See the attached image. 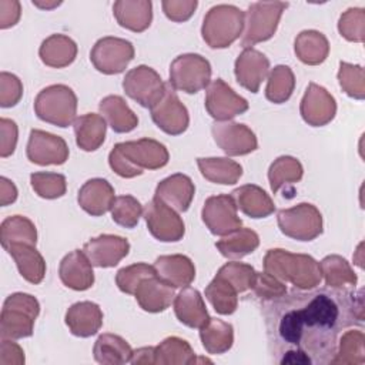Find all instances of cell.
<instances>
[{
    "label": "cell",
    "mask_w": 365,
    "mask_h": 365,
    "mask_svg": "<svg viewBox=\"0 0 365 365\" xmlns=\"http://www.w3.org/2000/svg\"><path fill=\"white\" fill-rule=\"evenodd\" d=\"M21 7L17 0H0V29H9L20 20Z\"/></svg>",
    "instance_id": "cell-57"
},
{
    "label": "cell",
    "mask_w": 365,
    "mask_h": 365,
    "mask_svg": "<svg viewBox=\"0 0 365 365\" xmlns=\"http://www.w3.org/2000/svg\"><path fill=\"white\" fill-rule=\"evenodd\" d=\"M131 364H154V346H144L133 351Z\"/></svg>",
    "instance_id": "cell-59"
},
{
    "label": "cell",
    "mask_w": 365,
    "mask_h": 365,
    "mask_svg": "<svg viewBox=\"0 0 365 365\" xmlns=\"http://www.w3.org/2000/svg\"><path fill=\"white\" fill-rule=\"evenodd\" d=\"M248 101L222 78L211 81L205 93V110L215 121H228L248 110Z\"/></svg>",
    "instance_id": "cell-15"
},
{
    "label": "cell",
    "mask_w": 365,
    "mask_h": 365,
    "mask_svg": "<svg viewBox=\"0 0 365 365\" xmlns=\"http://www.w3.org/2000/svg\"><path fill=\"white\" fill-rule=\"evenodd\" d=\"M117 23L134 33L147 30L153 20V4L150 0H118L113 4Z\"/></svg>",
    "instance_id": "cell-28"
},
{
    "label": "cell",
    "mask_w": 365,
    "mask_h": 365,
    "mask_svg": "<svg viewBox=\"0 0 365 365\" xmlns=\"http://www.w3.org/2000/svg\"><path fill=\"white\" fill-rule=\"evenodd\" d=\"M304 175V167L298 158L291 155H281L269 165L268 180L274 194L279 191L285 184L298 182Z\"/></svg>",
    "instance_id": "cell-43"
},
{
    "label": "cell",
    "mask_w": 365,
    "mask_h": 365,
    "mask_svg": "<svg viewBox=\"0 0 365 365\" xmlns=\"http://www.w3.org/2000/svg\"><path fill=\"white\" fill-rule=\"evenodd\" d=\"M322 278L325 285L335 289H351L355 288L358 278L349 262L336 254L327 255L319 262Z\"/></svg>",
    "instance_id": "cell-37"
},
{
    "label": "cell",
    "mask_w": 365,
    "mask_h": 365,
    "mask_svg": "<svg viewBox=\"0 0 365 365\" xmlns=\"http://www.w3.org/2000/svg\"><path fill=\"white\" fill-rule=\"evenodd\" d=\"M195 185L192 180L181 173L161 180L155 188L154 197L174 208L177 212H185L194 198Z\"/></svg>",
    "instance_id": "cell-22"
},
{
    "label": "cell",
    "mask_w": 365,
    "mask_h": 365,
    "mask_svg": "<svg viewBox=\"0 0 365 365\" xmlns=\"http://www.w3.org/2000/svg\"><path fill=\"white\" fill-rule=\"evenodd\" d=\"M259 245L258 234L251 228H238L215 242L217 250L222 257L231 259H240L254 252Z\"/></svg>",
    "instance_id": "cell-38"
},
{
    "label": "cell",
    "mask_w": 365,
    "mask_h": 365,
    "mask_svg": "<svg viewBox=\"0 0 365 365\" xmlns=\"http://www.w3.org/2000/svg\"><path fill=\"white\" fill-rule=\"evenodd\" d=\"M237 208L251 218H265L275 211L271 197L255 184H245L230 194Z\"/></svg>",
    "instance_id": "cell-29"
},
{
    "label": "cell",
    "mask_w": 365,
    "mask_h": 365,
    "mask_svg": "<svg viewBox=\"0 0 365 365\" xmlns=\"http://www.w3.org/2000/svg\"><path fill=\"white\" fill-rule=\"evenodd\" d=\"M200 338L208 354L220 355L231 349L234 344V328L230 322L210 318L208 322L200 328Z\"/></svg>",
    "instance_id": "cell-39"
},
{
    "label": "cell",
    "mask_w": 365,
    "mask_h": 365,
    "mask_svg": "<svg viewBox=\"0 0 365 365\" xmlns=\"http://www.w3.org/2000/svg\"><path fill=\"white\" fill-rule=\"evenodd\" d=\"M295 88V76L288 66H275L268 73L265 97L274 104H282L292 96Z\"/></svg>",
    "instance_id": "cell-44"
},
{
    "label": "cell",
    "mask_w": 365,
    "mask_h": 365,
    "mask_svg": "<svg viewBox=\"0 0 365 365\" xmlns=\"http://www.w3.org/2000/svg\"><path fill=\"white\" fill-rule=\"evenodd\" d=\"M205 298L220 315H231L238 307V292L230 282L218 275L207 285Z\"/></svg>",
    "instance_id": "cell-45"
},
{
    "label": "cell",
    "mask_w": 365,
    "mask_h": 365,
    "mask_svg": "<svg viewBox=\"0 0 365 365\" xmlns=\"http://www.w3.org/2000/svg\"><path fill=\"white\" fill-rule=\"evenodd\" d=\"M40 304L36 297L26 292L9 295L0 314V335L9 339H21L33 335Z\"/></svg>",
    "instance_id": "cell-4"
},
{
    "label": "cell",
    "mask_w": 365,
    "mask_h": 365,
    "mask_svg": "<svg viewBox=\"0 0 365 365\" xmlns=\"http://www.w3.org/2000/svg\"><path fill=\"white\" fill-rule=\"evenodd\" d=\"M197 165L201 175L214 184L231 185L242 175V167L227 157H200Z\"/></svg>",
    "instance_id": "cell-34"
},
{
    "label": "cell",
    "mask_w": 365,
    "mask_h": 365,
    "mask_svg": "<svg viewBox=\"0 0 365 365\" xmlns=\"http://www.w3.org/2000/svg\"><path fill=\"white\" fill-rule=\"evenodd\" d=\"M17 200V188L13 184V181H10L6 177L0 178V204L3 207L14 202Z\"/></svg>",
    "instance_id": "cell-58"
},
{
    "label": "cell",
    "mask_w": 365,
    "mask_h": 365,
    "mask_svg": "<svg viewBox=\"0 0 365 365\" xmlns=\"http://www.w3.org/2000/svg\"><path fill=\"white\" fill-rule=\"evenodd\" d=\"M110 211L113 221L124 228H134L143 215V207L140 201L128 194L115 197Z\"/></svg>",
    "instance_id": "cell-48"
},
{
    "label": "cell",
    "mask_w": 365,
    "mask_h": 365,
    "mask_svg": "<svg viewBox=\"0 0 365 365\" xmlns=\"http://www.w3.org/2000/svg\"><path fill=\"white\" fill-rule=\"evenodd\" d=\"M338 83L346 96H349L355 100H364V97H365V73H364L362 66L341 61L339 70H338Z\"/></svg>",
    "instance_id": "cell-47"
},
{
    "label": "cell",
    "mask_w": 365,
    "mask_h": 365,
    "mask_svg": "<svg viewBox=\"0 0 365 365\" xmlns=\"http://www.w3.org/2000/svg\"><path fill=\"white\" fill-rule=\"evenodd\" d=\"M338 31L348 41L362 43L365 36V10L351 7L344 11L338 21Z\"/></svg>",
    "instance_id": "cell-49"
},
{
    "label": "cell",
    "mask_w": 365,
    "mask_h": 365,
    "mask_svg": "<svg viewBox=\"0 0 365 365\" xmlns=\"http://www.w3.org/2000/svg\"><path fill=\"white\" fill-rule=\"evenodd\" d=\"M38 56L41 61L53 68H63L70 66L77 57L76 41L64 34H51L43 40Z\"/></svg>",
    "instance_id": "cell-31"
},
{
    "label": "cell",
    "mask_w": 365,
    "mask_h": 365,
    "mask_svg": "<svg viewBox=\"0 0 365 365\" xmlns=\"http://www.w3.org/2000/svg\"><path fill=\"white\" fill-rule=\"evenodd\" d=\"M254 274H255L254 267L244 262H237V261L224 264L217 272V275L224 278L227 282H230L238 294L245 292L251 288Z\"/></svg>",
    "instance_id": "cell-51"
},
{
    "label": "cell",
    "mask_w": 365,
    "mask_h": 365,
    "mask_svg": "<svg viewBox=\"0 0 365 365\" xmlns=\"http://www.w3.org/2000/svg\"><path fill=\"white\" fill-rule=\"evenodd\" d=\"M0 242L3 248L11 244H37V230L31 220L23 215H11L0 225Z\"/></svg>",
    "instance_id": "cell-42"
},
{
    "label": "cell",
    "mask_w": 365,
    "mask_h": 365,
    "mask_svg": "<svg viewBox=\"0 0 365 365\" xmlns=\"http://www.w3.org/2000/svg\"><path fill=\"white\" fill-rule=\"evenodd\" d=\"M234 73L238 84L255 94L261 83L268 77L269 60L259 50L252 47L244 48L235 60Z\"/></svg>",
    "instance_id": "cell-20"
},
{
    "label": "cell",
    "mask_w": 365,
    "mask_h": 365,
    "mask_svg": "<svg viewBox=\"0 0 365 365\" xmlns=\"http://www.w3.org/2000/svg\"><path fill=\"white\" fill-rule=\"evenodd\" d=\"M98 110L115 133H130L138 125L137 114L121 96L113 94L104 97L98 104Z\"/></svg>",
    "instance_id": "cell-33"
},
{
    "label": "cell",
    "mask_w": 365,
    "mask_h": 365,
    "mask_svg": "<svg viewBox=\"0 0 365 365\" xmlns=\"http://www.w3.org/2000/svg\"><path fill=\"white\" fill-rule=\"evenodd\" d=\"M287 7V1H257L250 4L244 13L241 46L248 48L257 43L269 40L275 34L279 19Z\"/></svg>",
    "instance_id": "cell-7"
},
{
    "label": "cell",
    "mask_w": 365,
    "mask_h": 365,
    "mask_svg": "<svg viewBox=\"0 0 365 365\" xmlns=\"http://www.w3.org/2000/svg\"><path fill=\"white\" fill-rule=\"evenodd\" d=\"M0 364L1 365H23L24 364V351L13 339L1 338Z\"/></svg>",
    "instance_id": "cell-56"
},
{
    "label": "cell",
    "mask_w": 365,
    "mask_h": 365,
    "mask_svg": "<svg viewBox=\"0 0 365 365\" xmlns=\"http://www.w3.org/2000/svg\"><path fill=\"white\" fill-rule=\"evenodd\" d=\"M294 51L304 64L318 66L327 60L329 54V43L321 31L304 30L295 37Z\"/></svg>",
    "instance_id": "cell-35"
},
{
    "label": "cell",
    "mask_w": 365,
    "mask_h": 365,
    "mask_svg": "<svg viewBox=\"0 0 365 365\" xmlns=\"http://www.w3.org/2000/svg\"><path fill=\"white\" fill-rule=\"evenodd\" d=\"M134 58V46L120 37L107 36L96 41L90 51L93 66L103 74H118Z\"/></svg>",
    "instance_id": "cell-10"
},
{
    "label": "cell",
    "mask_w": 365,
    "mask_h": 365,
    "mask_svg": "<svg viewBox=\"0 0 365 365\" xmlns=\"http://www.w3.org/2000/svg\"><path fill=\"white\" fill-rule=\"evenodd\" d=\"M197 362L191 345L178 336H168L154 346V364L160 365H191Z\"/></svg>",
    "instance_id": "cell-40"
},
{
    "label": "cell",
    "mask_w": 365,
    "mask_h": 365,
    "mask_svg": "<svg viewBox=\"0 0 365 365\" xmlns=\"http://www.w3.org/2000/svg\"><path fill=\"white\" fill-rule=\"evenodd\" d=\"M130 251V244L124 237L113 234H101L91 238L83 247L93 267L111 268L115 267Z\"/></svg>",
    "instance_id": "cell-19"
},
{
    "label": "cell",
    "mask_w": 365,
    "mask_h": 365,
    "mask_svg": "<svg viewBox=\"0 0 365 365\" xmlns=\"http://www.w3.org/2000/svg\"><path fill=\"white\" fill-rule=\"evenodd\" d=\"M76 143L83 151H96L106 140L107 124L103 115L87 113L77 117L73 123Z\"/></svg>",
    "instance_id": "cell-32"
},
{
    "label": "cell",
    "mask_w": 365,
    "mask_h": 365,
    "mask_svg": "<svg viewBox=\"0 0 365 365\" xmlns=\"http://www.w3.org/2000/svg\"><path fill=\"white\" fill-rule=\"evenodd\" d=\"M174 312L177 319L190 327V328H201L208 319V311L205 308V302L201 294L190 287H184L174 298Z\"/></svg>",
    "instance_id": "cell-27"
},
{
    "label": "cell",
    "mask_w": 365,
    "mask_h": 365,
    "mask_svg": "<svg viewBox=\"0 0 365 365\" xmlns=\"http://www.w3.org/2000/svg\"><path fill=\"white\" fill-rule=\"evenodd\" d=\"M27 158L37 165H61L68 160V145L60 135L33 128L26 148Z\"/></svg>",
    "instance_id": "cell-17"
},
{
    "label": "cell",
    "mask_w": 365,
    "mask_h": 365,
    "mask_svg": "<svg viewBox=\"0 0 365 365\" xmlns=\"http://www.w3.org/2000/svg\"><path fill=\"white\" fill-rule=\"evenodd\" d=\"M150 113L155 125L165 134L180 135L188 128V110L170 84L165 86L164 96L150 108Z\"/></svg>",
    "instance_id": "cell-14"
},
{
    "label": "cell",
    "mask_w": 365,
    "mask_h": 365,
    "mask_svg": "<svg viewBox=\"0 0 365 365\" xmlns=\"http://www.w3.org/2000/svg\"><path fill=\"white\" fill-rule=\"evenodd\" d=\"M244 30V11L232 4L211 7L202 21L201 36L211 48L230 47Z\"/></svg>",
    "instance_id": "cell-5"
},
{
    "label": "cell",
    "mask_w": 365,
    "mask_h": 365,
    "mask_svg": "<svg viewBox=\"0 0 365 365\" xmlns=\"http://www.w3.org/2000/svg\"><path fill=\"white\" fill-rule=\"evenodd\" d=\"M23 97L21 80L7 71L0 73V106L3 108L14 107Z\"/></svg>",
    "instance_id": "cell-53"
},
{
    "label": "cell",
    "mask_w": 365,
    "mask_h": 365,
    "mask_svg": "<svg viewBox=\"0 0 365 365\" xmlns=\"http://www.w3.org/2000/svg\"><path fill=\"white\" fill-rule=\"evenodd\" d=\"M211 133L215 144L227 155H247L258 148V141L254 131L241 123L232 120L214 121Z\"/></svg>",
    "instance_id": "cell-16"
},
{
    "label": "cell",
    "mask_w": 365,
    "mask_h": 365,
    "mask_svg": "<svg viewBox=\"0 0 365 365\" xmlns=\"http://www.w3.org/2000/svg\"><path fill=\"white\" fill-rule=\"evenodd\" d=\"M94 359L103 365H121L131 361L133 348L120 335L103 334L93 346Z\"/></svg>",
    "instance_id": "cell-36"
},
{
    "label": "cell",
    "mask_w": 365,
    "mask_h": 365,
    "mask_svg": "<svg viewBox=\"0 0 365 365\" xmlns=\"http://www.w3.org/2000/svg\"><path fill=\"white\" fill-rule=\"evenodd\" d=\"M277 222L284 235L298 241L315 240L322 234L324 227L322 214L309 202H301L295 207L279 210Z\"/></svg>",
    "instance_id": "cell-9"
},
{
    "label": "cell",
    "mask_w": 365,
    "mask_h": 365,
    "mask_svg": "<svg viewBox=\"0 0 365 365\" xmlns=\"http://www.w3.org/2000/svg\"><path fill=\"white\" fill-rule=\"evenodd\" d=\"M164 14L175 23L187 21L195 11L197 0H164L161 3Z\"/></svg>",
    "instance_id": "cell-54"
},
{
    "label": "cell",
    "mask_w": 365,
    "mask_h": 365,
    "mask_svg": "<svg viewBox=\"0 0 365 365\" xmlns=\"http://www.w3.org/2000/svg\"><path fill=\"white\" fill-rule=\"evenodd\" d=\"M151 235L163 242H177L185 234V225L178 212L158 198H153L143 210Z\"/></svg>",
    "instance_id": "cell-11"
},
{
    "label": "cell",
    "mask_w": 365,
    "mask_h": 365,
    "mask_svg": "<svg viewBox=\"0 0 365 365\" xmlns=\"http://www.w3.org/2000/svg\"><path fill=\"white\" fill-rule=\"evenodd\" d=\"M238 208L228 194L208 197L201 210V218L211 234L224 237L242 225Z\"/></svg>",
    "instance_id": "cell-13"
},
{
    "label": "cell",
    "mask_w": 365,
    "mask_h": 365,
    "mask_svg": "<svg viewBox=\"0 0 365 365\" xmlns=\"http://www.w3.org/2000/svg\"><path fill=\"white\" fill-rule=\"evenodd\" d=\"M302 120L312 127H322L331 123L336 114V103L327 88L309 83L299 104Z\"/></svg>",
    "instance_id": "cell-18"
},
{
    "label": "cell",
    "mask_w": 365,
    "mask_h": 365,
    "mask_svg": "<svg viewBox=\"0 0 365 365\" xmlns=\"http://www.w3.org/2000/svg\"><path fill=\"white\" fill-rule=\"evenodd\" d=\"M250 289L264 301H272L287 294L285 284L265 271L264 272L255 271Z\"/></svg>",
    "instance_id": "cell-52"
},
{
    "label": "cell",
    "mask_w": 365,
    "mask_h": 365,
    "mask_svg": "<svg viewBox=\"0 0 365 365\" xmlns=\"http://www.w3.org/2000/svg\"><path fill=\"white\" fill-rule=\"evenodd\" d=\"M30 184L34 192L46 200H56L66 194L67 181L63 174L38 171L30 175Z\"/></svg>",
    "instance_id": "cell-46"
},
{
    "label": "cell",
    "mask_w": 365,
    "mask_h": 365,
    "mask_svg": "<svg viewBox=\"0 0 365 365\" xmlns=\"http://www.w3.org/2000/svg\"><path fill=\"white\" fill-rule=\"evenodd\" d=\"M168 160L170 154L165 145L153 138L117 143L108 154L111 170L123 178L141 175L143 170L163 168Z\"/></svg>",
    "instance_id": "cell-2"
},
{
    "label": "cell",
    "mask_w": 365,
    "mask_h": 365,
    "mask_svg": "<svg viewBox=\"0 0 365 365\" xmlns=\"http://www.w3.org/2000/svg\"><path fill=\"white\" fill-rule=\"evenodd\" d=\"M14 259L20 275L30 284H40L46 275V261L31 244H11L4 248Z\"/></svg>",
    "instance_id": "cell-30"
},
{
    "label": "cell",
    "mask_w": 365,
    "mask_h": 365,
    "mask_svg": "<svg viewBox=\"0 0 365 365\" xmlns=\"http://www.w3.org/2000/svg\"><path fill=\"white\" fill-rule=\"evenodd\" d=\"M19 138L17 124L10 118H0V157L6 158L16 150Z\"/></svg>",
    "instance_id": "cell-55"
},
{
    "label": "cell",
    "mask_w": 365,
    "mask_h": 365,
    "mask_svg": "<svg viewBox=\"0 0 365 365\" xmlns=\"http://www.w3.org/2000/svg\"><path fill=\"white\" fill-rule=\"evenodd\" d=\"M268 348L278 364H331L342 331L362 327V289L291 292L264 307Z\"/></svg>",
    "instance_id": "cell-1"
},
{
    "label": "cell",
    "mask_w": 365,
    "mask_h": 365,
    "mask_svg": "<svg viewBox=\"0 0 365 365\" xmlns=\"http://www.w3.org/2000/svg\"><path fill=\"white\" fill-rule=\"evenodd\" d=\"M365 335L362 327L346 329L339 335L335 356L332 358V365H359L365 362L364 349Z\"/></svg>",
    "instance_id": "cell-41"
},
{
    "label": "cell",
    "mask_w": 365,
    "mask_h": 365,
    "mask_svg": "<svg viewBox=\"0 0 365 365\" xmlns=\"http://www.w3.org/2000/svg\"><path fill=\"white\" fill-rule=\"evenodd\" d=\"M33 4L40 7V9H53V7H57L61 4V1H53V3H41V1H36L33 0Z\"/></svg>",
    "instance_id": "cell-60"
},
{
    "label": "cell",
    "mask_w": 365,
    "mask_h": 365,
    "mask_svg": "<svg viewBox=\"0 0 365 365\" xmlns=\"http://www.w3.org/2000/svg\"><path fill=\"white\" fill-rule=\"evenodd\" d=\"M58 275L61 282L74 291H86L94 284L93 264L83 250H74L64 255L58 267Z\"/></svg>",
    "instance_id": "cell-21"
},
{
    "label": "cell",
    "mask_w": 365,
    "mask_h": 365,
    "mask_svg": "<svg viewBox=\"0 0 365 365\" xmlns=\"http://www.w3.org/2000/svg\"><path fill=\"white\" fill-rule=\"evenodd\" d=\"M135 301L145 312L157 314L165 311L174 301V288L163 282L157 275L144 278L134 292Z\"/></svg>",
    "instance_id": "cell-26"
},
{
    "label": "cell",
    "mask_w": 365,
    "mask_h": 365,
    "mask_svg": "<svg viewBox=\"0 0 365 365\" xmlns=\"http://www.w3.org/2000/svg\"><path fill=\"white\" fill-rule=\"evenodd\" d=\"M211 73L210 61L201 54H180L170 64V86L174 90L195 94L208 87Z\"/></svg>",
    "instance_id": "cell-8"
},
{
    "label": "cell",
    "mask_w": 365,
    "mask_h": 365,
    "mask_svg": "<svg viewBox=\"0 0 365 365\" xmlns=\"http://www.w3.org/2000/svg\"><path fill=\"white\" fill-rule=\"evenodd\" d=\"M153 267L155 275L173 288L188 287L195 278L194 262L182 254L160 255Z\"/></svg>",
    "instance_id": "cell-23"
},
{
    "label": "cell",
    "mask_w": 365,
    "mask_h": 365,
    "mask_svg": "<svg viewBox=\"0 0 365 365\" xmlns=\"http://www.w3.org/2000/svg\"><path fill=\"white\" fill-rule=\"evenodd\" d=\"M36 115L48 124L68 127L77 118V96L66 84H53L38 91L34 100Z\"/></svg>",
    "instance_id": "cell-6"
},
{
    "label": "cell",
    "mask_w": 365,
    "mask_h": 365,
    "mask_svg": "<svg viewBox=\"0 0 365 365\" xmlns=\"http://www.w3.org/2000/svg\"><path fill=\"white\" fill-rule=\"evenodd\" d=\"M151 275H155V269L153 265L145 262H135L128 267L118 269L115 275V284L121 292L134 295L138 284Z\"/></svg>",
    "instance_id": "cell-50"
},
{
    "label": "cell",
    "mask_w": 365,
    "mask_h": 365,
    "mask_svg": "<svg viewBox=\"0 0 365 365\" xmlns=\"http://www.w3.org/2000/svg\"><path fill=\"white\" fill-rule=\"evenodd\" d=\"M165 86L160 74L145 64L131 68L123 80L125 94L147 108H151L164 96Z\"/></svg>",
    "instance_id": "cell-12"
},
{
    "label": "cell",
    "mask_w": 365,
    "mask_h": 365,
    "mask_svg": "<svg viewBox=\"0 0 365 365\" xmlns=\"http://www.w3.org/2000/svg\"><path fill=\"white\" fill-rule=\"evenodd\" d=\"M265 272L292 284L302 291L317 288L322 279L319 262L308 254H294L282 248L268 250L264 257Z\"/></svg>",
    "instance_id": "cell-3"
},
{
    "label": "cell",
    "mask_w": 365,
    "mask_h": 365,
    "mask_svg": "<svg viewBox=\"0 0 365 365\" xmlns=\"http://www.w3.org/2000/svg\"><path fill=\"white\" fill-rule=\"evenodd\" d=\"M115 200L113 185L104 178H91L78 190V205L90 215L100 217L111 210Z\"/></svg>",
    "instance_id": "cell-24"
},
{
    "label": "cell",
    "mask_w": 365,
    "mask_h": 365,
    "mask_svg": "<svg viewBox=\"0 0 365 365\" xmlns=\"http://www.w3.org/2000/svg\"><path fill=\"white\" fill-rule=\"evenodd\" d=\"M64 319L73 335L88 338L100 331L103 325V311L96 302L80 301L67 309Z\"/></svg>",
    "instance_id": "cell-25"
}]
</instances>
